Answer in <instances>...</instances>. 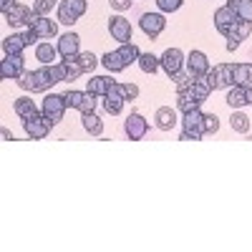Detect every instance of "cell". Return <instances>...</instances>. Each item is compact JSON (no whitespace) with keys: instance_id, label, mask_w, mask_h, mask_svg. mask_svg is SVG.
<instances>
[{"instance_id":"cell-1","label":"cell","mask_w":252,"mask_h":252,"mask_svg":"<svg viewBox=\"0 0 252 252\" xmlns=\"http://www.w3.org/2000/svg\"><path fill=\"white\" fill-rule=\"evenodd\" d=\"M56 83L58 81H56L51 66H40L38 71H26L23 76L18 78V86L23 91H31V94H43L51 86H56Z\"/></svg>"},{"instance_id":"cell-2","label":"cell","mask_w":252,"mask_h":252,"mask_svg":"<svg viewBox=\"0 0 252 252\" xmlns=\"http://www.w3.org/2000/svg\"><path fill=\"white\" fill-rule=\"evenodd\" d=\"M204 114L199 109L194 111H187L184 119H182V136L179 141H199L204 136Z\"/></svg>"},{"instance_id":"cell-3","label":"cell","mask_w":252,"mask_h":252,"mask_svg":"<svg viewBox=\"0 0 252 252\" xmlns=\"http://www.w3.org/2000/svg\"><path fill=\"white\" fill-rule=\"evenodd\" d=\"M68 103H66V96H58V94H51L43 98V106H40V111H43V116L48 119L51 126L61 124L63 121V114H66Z\"/></svg>"},{"instance_id":"cell-4","label":"cell","mask_w":252,"mask_h":252,"mask_svg":"<svg viewBox=\"0 0 252 252\" xmlns=\"http://www.w3.org/2000/svg\"><path fill=\"white\" fill-rule=\"evenodd\" d=\"M204 81L209 83V89H212V91H217V89H229V86L235 83V78H232V66H229V63H220V66H215L212 71L204 76Z\"/></svg>"},{"instance_id":"cell-5","label":"cell","mask_w":252,"mask_h":252,"mask_svg":"<svg viewBox=\"0 0 252 252\" xmlns=\"http://www.w3.org/2000/svg\"><path fill=\"white\" fill-rule=\"evenodd\" d=\"M237 23H240V18H237V13H235L232 5H222V8L215 10V28L222 35H229V33L237 28Z\"/></svg>"},{"instance_id":"cell-6","label":"cell","mask_w":252,"mask_h":252,"mask_svg":"<svg viewBox=\"0 0 252 252\" xmlns=\"http://www.w3.org/2000/svg\"><path fill=\"white\" fill-rule=\"evenodd\" d=\"M23 73H26L23 56H5L0 61V78L3 81H18Z\"/></svg>"},{"instance_id":"cell-7","label":"cell","mask_w":252,"mask_h":252,"mask_svg":"<svg viewBox=\"0 0 252 252\" xmlns=\"http://www.w3.org/2000/svg\"><path fill=\"white\" fill-rule=\"evenodd\" d=\"M159 61H161V68L166 71V76H177V73L184 71V66H187V58H184V53H182L179 48H166V51L159 56Z\"/></svg>"},{"instance_id":"cell-8","label":"cell","mask_w":252,"mask_h":252,"mask_svg":"<svg viewBox=\"0 0 252 252\" xmlns=\"http://www.w3.org/2000/svg\"><path fill=\"white\" fill-rule=\"evenodd\" d=\"M109 33H111L114 40H119V43H131L134 28H131V23L124 15H111L109 18Z\"/></svg>"},{"instance_id":"cell-9","label":"cell","mask_w":252,"mask_h":252,"mask_svg":"<svg viewBox=\"0 0 252 252\" xmlns=\"http://www.w3.org/2000/svg\"><path fill=\"white\" fill-rule=\"evenodd\" d=\"M149 131V121H146L141 114H129L124 121V134L129 136L131 141H141Z\"/></svg>"},{"instance_id":"cell-10","label":"cell","mask_w":252,"mask_h":252,"mask_svg":"<svg viewBox=\"0 0 252 252\" xmlns=\"http://www.w3.org/2000/svg\"><path fill=\"white\" fill-rule=\"evenodd\" d=\"M139 26H141V31H144L146 35L154 40V38H159L161 31L166 28V18H164V13H144V15L139 18Z\"/></svg>"},{"instance_id":"cell-11","label":"cell","mask_w":252,"mask_h":252,"mask_svg":"<svg viewBox=\"0 0 252 252\" xmlns=\"http://www.w3.org/2000/svg\"><path fill=\"white\" fill-rule=\"evenodd\" d=\"M56 48H58V53H61L63 61L78 58V53H81V38H78L76 33H63V35L58 38Z\"/></svg>"},{"instance_id":"cell-12","label":"cell","mask_w":252,"mask_h":252,"mask_svg":"<svg viewBox=\"0 0 252 252\" xmlns=\"http://www.w3.org/2000/svg\"><path fill=\"white\" fill-rule=\"evenodd\" d=\"M187 71L192 73V78H204L209 73V58L202 53V51H192L187 56Z\"/></svg>"},{"instance_id":"cell-13","label":"cell","mask_w":252,"mask_h":252,"mask_svg":"<svg viewBox=\"0 0 252 252\" xmlns=\"http://www.w3.org/2000/svg\"><path fill=\"white\" fill-rule=\"evenodd\" d=\"M23 131L31 136V139H46L51 134V124L46 116H33V119H26L23 121Z\"/></svg>"},{"instance_id":"cell-14","label":"cell","mask_w":252,"mask_h":252,"mask_svg":"<svg viewBox=\"0 0 252 252\" xmlns=\"http://www.w3.org/2000/svg\"><path fill=\"white\" fill-rule=\"evenodd\" d=\"M124 103H126V98L121 94V86L114 83V86L109 89V94L103 96V109H106V114H111V116H119L124 111Z\"/></svg>"},{"instance_id":"cell-15","label":"cell","mask_w":252,"mask_h":252,"mask_svg":"<svg viewBox=\"0 0 252 252\" xmlns=\"http://www.w3.org/2000/svg\"><path fill=\"white\" fill-rule=\"evenodd\" d=\"M31 15H33V8L20 5V3H15L10 10L3 13L5 23H10V26H28V18H31Z\"/></svg>"},{"instance_id":"cell-16","label":"cell","mask_w":252,"mask_h":252,"mask_svg":"<svg viewBox=\"0 0 252 252\" xmlns=\"http://www.w3.org/2000/svg\"><path fill=\"white\" fill-rule=\"evenodd\" d=\"M154 121H157V129H159V131H172L174 126L179 124V121H177V111H174L172 106H161V109H157Z\"/></svg>"},{"instance_id":"cell-17","label":"cell","mask_w":252,"mask_h":252,"mask_svg":"<svg viewBox=\"0 0 252 252\" xmlns=\"http://www.w3.org/2000/svg\"><path fill=\"white\" fill-rule=\"evenodd\" d=\"M28 48V40L23 33H10L8 38H3V51L5 56H23V51Z\"/></svg>"},{"instance_id":"cell-18","label":"cell","mask_w":252,"mask_h":252,"mask_svg":"<svg viewBox=\"0 0 252 252\" xmlns=\"http://www.w3.org/2000/svg\"><path fill=\"white\" fill-rule=\"evenodd\" d=\"M13 111L20 116V119H33V116H43V111H40L35 103L31 101V98H26V96H20V98H15L13 101Z\"/></svg>"},{"instance_id":"cell-19","label":"cell","mask_w":252,"mask_h":252,"mask_svg":"<svg viewBox=\"0 0 252 252\" xmlns=\"http://www.w3.org/2000/svg\"><path fill=\"white\" fill-rule=\"evenodd\" d=\"M250 31H252V23H245V20H240L237 28L227 35V51H229V53L237 51V48H240V43H242V40L250 35Z\"/></svg>"},{"instance_id":"cell-20","label":"cell","mask_w":252,"mask_h":252,"mask_svg":"<svg viewBox=\"0 0 252 252\" xmlns=\"http://www.w3.org/2000/svg\"><path fill=\"white\" fill-rule=\"evenodd\" d=\"M232 78L235 86H252V63H235L232 66Z\"/></svg>"},{"instance_id":"cell-21","label":"cell","mask_w":252,"mask_h":252,"mask_svg":"<svg viewBox=\"0 0 252 252\" xmlns=\"http://www.w3.org/2000/svg\"><path fill=\"white\" fill-rule=\"evenodd\" d=\"M114 83H116V81H114L111 76H94V78L89 81V94H94V96H101V98H103V96L109 94V89L114 86Z\"/></svg>"},{"instance_id":"cell-22","label":"cell","mask_w":252,"mask_h":252,"mask_svg":"<svg viewBox=\"0 0 252 252\" xmlns=\"http://www.w3.org/2000/svg\"><path fill=\"white\" fill-rule=\"evenodd\" d=\"M227 106L229 109H242V106H247V89L245 86H229V91H227Z\"/></svg>"},{"instance_id":"cell-23","label":"cell","mask_w":252,"mask_h":252,"mask_svg":"<svg viewBox=\"0 0 252 252\" xmlns=\"http://www.w3.org/2000/svg\"><path fill=\"white\" fill-rule=\"evenodd\" d=\"M101 66L106 68L109 73H121V71L126 68V61L121 58V53H119V51H109V53H103Z\"/></svg>"},{"instance_id":"cell-24","label":"cell","mask_w":252,"mask_h":252,"mask_svg":"<svg viewBox=\"0 0 252 252\" xmlns=\"http://www.w3.org/2000/svg\"><path fill=\"white\" fill-rule=\"evenodd\" d=\"M202 106V101L192 94V91H179V96H177V109L182 111V114H187V111H194V109H199Z\"/></svg>"},{"instance_id":"cell-25","label":"cell","mask_w":252,"mask_h":252,"mask_svg":"<svg viewBox=\"0 0 252 252\" xmlns=\"http://www.w3.org/2000/svg\"><path fill=\"white\" fill-rule=\"evenodd\" d=\"M33 28L38 31L40 38H56V35H58V23H56V20H51L48 15H40V18L35 20Z\"/></svg>"},{"instance_id":"cell-26","label":"cell","mask_w":252,"mask_h":252,"mask_svg":"<svg viewBox=\"0 0 252 252\" xmlns=\"http://www.w3.org/2000/svg\"><path fill=\"white\" fill-rule=\"evenodd\" d=\"M58 56H61V53H58V48H56V46H51V43H38V46H35V58H38L40 63H43V66H53Z\"/></svg>"},{"instance_id":"cell-27","label":"cell","mask_w":252,"mask_h":252,"mask_svg":"<svg viewBox=\"0 0 252 252\" xmlns=\"http://www.w3.org/2000/svg\"><path fill=\"white\" fill-rule=\"evenodd\" d=\"M81 121H83V129H86L91 136H101L103 134V121L96 114H81Z\"/></svg>"},{"instance_id":"cell-28","label":"cell","mask_w":252,"mask_h":252,"mask_svg":"<svg viewBox=\"0 0 252 252\" xmlns=\"http://www.w3.org/2000/svg\"><path fill=\"white\" fill-rule=\"evenodd\" d=\"M136 63H139V68H141L144 73H157L159 66H161V61H159L154 53H141Z\"/></svg>"},{"instance_id":"cell-29","label":"cell","mask_w":252,"mask_h":252,"mask_svg":"<svg viewBox=\"0 0 252 252\" xmlns=\"http://www.w3.org/2000/svg\"><path fill=\"white\" fill-rule=\"evenodd\" d=\"M58 23H63V26H73V23H78V15L68 8L66 0H61V3H58Z\"/></svg>"},{"instance_id":"cell-30","label":"cell","mask_w":252,"mask_h":252,"mask_svg":"<svg viewBox=\"0 0 252 252\" xmlns=\"http://www.w3.org/2000/svg\"><path fill=\"white\" fill-rule=\"evenodd\" d=\"M119 53H121V58L126 61V66L136 63V61H139V56H141V51H139V46H136V43H121Z\"/></svg>"},{"instance_id":"cell-31","label":"cell","mask_w":252,"mask_h":252,"mask_svg":"<svg viewBox=\"0 0 252 252\" xmlns=\"http://www.w3.org/2000/svg\"><path fill=\"white\" fill-rule=\"evenodd\" d=\"M76 61H78V66L83 68V73H91V71L98 66V63H101V61H98V58H96L91 51H86V53H78V58H76Z\"/></svg>"},{"instance_id":"cell-32","label":"cell","mask_w":252,"mask_h":252,"mask_svg":"<svg viewBox=\"0 0 252 252\" xmlns=\"http://www.w3.org/2000/svg\"><path fill=\"white\" fill-rule=\"evenodd\" d=\"M189 91H192V94H194V96H197L202 103L209 98V94H212V89H209V83H207L204 78H197V81L192 83V89H189Z\"/></svg>"},{"instance_id":"cell-33","label":"cell","mask_w":252,"mask_h":252,"mask_svg":"<svg viewBox=\"0 0 252 252\" xmlns=\"http://www.w3.org/2000/svg\"><path fill=\"white\" fill-rule=\"evenodd\" d=\"M229 124H232V131H240V134H247L250 131V119L242 111H235L232 119H229Z\"/></svg>"},{"instance_id":"cell-34","label":"cell","mask_w":252,"mask_h":252,"mask_svg":"<svg viewBox=\"0 0 252 252\" xmlns=\"http://www.w3.org/2000/svg\"><path fill=\"white\" fill-rule=\"evenodd\" d=\"M232 8H235V13H237L240 20H245V23H252V0H240V3L232 5Z\"/></svg>"},{"instance_id":"cell-35","label":"cell","mask_w":252,"mask_h":252,"mask_svg":"<svg viewBox=\"0 0 252 252\" xmlns=\"http://www.w3.org/2000/svg\"><path fill=\"white\" fill-rule=\"evenodd\" d=\"M53 8H58V0H35L33 3V10L38 15H51Z\"/></svg>"},{"instance_id":"cell-36","label":"cell","mask_w":252,"mask_h":252,"mask_svg":"<svg viewBox=\"0 0 252 252\" xmlns=\"http://www.w3.org/2000/svg\"><path fill=\"white\" fill-rule=\"evenodd\" d=\"M174 78V83H177V89L179 91H187V89H192V83H194V78H192V73H184V71H179L177 76H172Z\"/></svg>"},{"instance_id":"cell-37","label":"cell","mask_w":252,"mask_h":252,"mask_svg":"<svg viewBox=\"0 0 252 252\" xmlns=\"http://www.w3.org/2000/svg\"><path fill=\"white\" fill-rule=\"evenodd\" d=\"M96 98H98V96H94V94L86 91V94H83V101H81V109H78V111H81V114H94V111H96Z\"/></svg>"},{"instance_id":"cell-38","label":"cell","mask_w":252,"mask_h":252,"mask_svg":"<svg viewBox=\"0 0 252 252\" xmlns=\"http://www.w3.org/2000/svg\"><path fill=\"white\" fill-rule=\"evenodd\" d=\"M159 13H177L182 8V0H157Z\"/></svg>"},{"instance_id":"cell-39","label":"cell","mask_w":252,"mask_h":252,"mask_svg":"<svg viewBox=\"0 0 252 252\" xmlns=\"http://www.w3.org/2000/svg\"><path fill=\"white\" fill-rule=\"evenodd\" d=\"M63 96H66V103H68V106L71 109H81V101H83V91H66V94H63Z\"/></svg>"},{"instance_id":"cell-40","label":"cell","mask_w":252,"mask_h":252,"mask_svg":"<svg viewBox=\"0 0 252 252\" xmlns=\"http://www.w3.org/2000/svg\"><path fill=\"white\" fill-rule=\"evenodd\" d=\"M204 134H215L217 129H220V119L215 116V114H204Z\"/></svg>"},{"instance_id":"cell-41","label":"cell","mask_w":252,"mask_h":252,"mask_svg":"<svg viewBox=\"0 0 252 252\" xmlns=\"http://www.w3.org/2000/svg\"><path fill=\"white\" fill-rule=\"evenodd\" d=\"M66 63V71H68V81H76L81 73H83V68L78 66V61L76 58H71V61H63Z\"/></svg>"},{"instance_id":"cell-42","label":"cell","mask_w":252,"mask_h":252,"mask_svg":"<svg viewBox=\"0 0 252 252\" xmlns=\"http://www.w3.org/2000/svg\"><path fill=\"white\" fill-rule=\"evenodd\" d=\"M68 3V8L81 18V15H86V10H89V0H66Z\"/></svg>"},{"instance_id":"cell-43","label":"cell","mask_w":252,"mask_h":252,"mask_svg":"<svg viewBox=\"0 0 252 252\" xmlns=\"http://www.w3.org/2000/svg\"><path fill=\"white\" fill-rule=\"evenodd\" d=\"M119 86H121V94H124L126 101H134L139 96V86H136V83H119Z\"/></svg>"},{"instance_id":"cell-44","label":"cell","mask_w":252,"mask_h":252,"mask_svg":"<svg viewBox=\"0 0 252 252\" xmlns=\"http://www.w3.org/2000/svg\"><path fill=\"white\" fill-rule=\"evenodd\" d=\"M109 3H111L114 10H121V13H124V10H129V8H131L134 0H109Z\"/></svg>"},{"instance_id":"cell-45","label":"cell","mask_w":252,"mask_h":252,"mask_svg":"<svg viewBox=\"0 0 252 252\" xmlns=\"http://www.w3.org/2000/svg\"><path fill=\"white\" fill-rule=\"evenodd\" d=\"M23 35H26V40H28V46H33V43H35V40H38V38H40V35H38V31H35V28H28V31H26V33H23Z\"/></svg>"},{"instance_id":"cell-46","label":"cell","mask_w":252,"mask_h":252,"mask_svg":"<svg viewBox=\"0 0 252 252\" xmlns=\"http://www.w3.org/2000/svg\"><path fill=\"white\" fill-rule=\"evenodd\" d=\"M247 106H252V86H247Z\"/></svg>"},{"instance_id":"cell-47","label":"cell","mask_w":252,"mask_h":252,"mask_svg":"<svg viewBox=\"0 0 252 252\" xmlns=\"http://www.w3.org/2000/svg\"><path fill=\"white\" fill-rule=\"evenodd\" d=\"M3 139H8V141H13V134H10L8 129H3Z\"/></svg>"},{"instance_id":"cell-48","label":"cell","mask_w":252,"mask_h":252,"mask_svg":"<svg viewBox=\"0 0 252 252\" xmlns=\"http://www.w3.org/2000/svg\"><path fill=\"white\" fill-rule=\"evenodd\" d=\"M240 3V0H227V5H237Z\"/></svg>"}]
</instances>
